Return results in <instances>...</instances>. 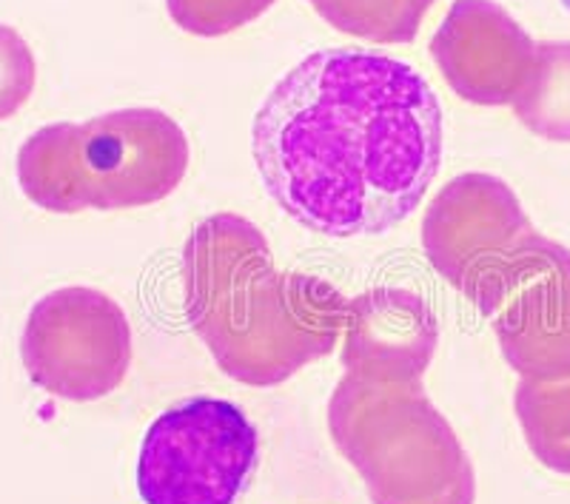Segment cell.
<instances>
[{
  "label": "cell",
  "instance_id": "7",
  "mask_svg": "<svg viewBox=\"0 0 570 504\" xmlns=\"http://www.w3.org/2000/svg\"><path fill=\"white\" fill-rule=\"evenodd\" d=\"M471 303L491 317L505 363L522 379L570 376V251L531 231Z\"/></svg>",
  "mask_w": 570,
  "mask_h": 504
},
{
  "label": "cell",
  "instance_id": "1",
  "mask_svg": "<svg viewBox=\"0 0 570 504\" xmlns=\"http://www.w3.org/2000/svg\"><path fill=\"white\" fill-rule=\"evenodd\" d=\"M442 106L414 66L363 49L299 60L254 115L252 155L268 197L323 237L385 234L436 180Z\"/></svg>",
  "mask_w": 570,
  "mask_h": 504
},
{
  "label": "cell",
  "instance_id": "3",
  "mask_svg": "<svg viewBox=\"0 0 570 504\" xmlns=\"http://www.w3.org/2000/svg\"><path fill=\"white\" fill-rule=\"evenodd\" d=\"M188 162V137L175 117L120 109L35 131L18 151V182L43 211H124L175 195Z\"/></svg>",
  "mask_w": 570,
  "mask_h": 504
},
{
  "label": "cell",
  "instance_id": "10",
  "mask_svg": "<svg viewBox=\"0 0 570 504\" xmlns=\"http://www.w3.org/2000/svg\"><path fill=\"white\" fill-rule=\"evenodd\" d=\"M440 343L434 308L405 288H371L345 305V374L380 382H422Z\"/></svg>",
  "mask_w": 570,
  "mask_h": 504
},
{
  "label": "cell",
  "instance_id": "15",
  "mask_svg": "<svg viewBox=\"0 0 570 504\" xmlns=\"http://www.w3.org/2000/svg\"><path fill=\"white\" fill-rule=\"evenodd\" d=\"M38 63L23 34L0 23V123L18 115L32 98Z\"/></svg>",
  "mask_w": 570,
  "mask_h": 504
},
{
  "label": "cell",
  "instance_id": "6",
  "mask_svg": "<svg viewBox=\"0 0 570 504\" xmlns=\"http://www.w3.org/2000/svg\"><path fill=\"white\" fill-rule=\"evenodd\" d=\"M20 359L29 379L49 396L98 402L115 394L131 368L129 317L98 288H58L29 310Z\"/></svg>",
  "mask_w": 570,
  "mask_h": 504
},
{
  "label": "cell",
  "instance_id": "11",
  "mask_svg": "<svg viewBox=\"0 0 570 504\" xmlns=\"http://www.w3.org/2000/svg\"><path fill=\"white\" fill-rule=\"evenodd\" d=\"M519 123L553 142H570V43H537L533 66L513 100Z\"/></svg>",
  "mask_w": 570,
  "mask_h": 504
},
{
  "label": "cell",
  "instance_id": "14",
  "mask_svg": "<svg viewBox=\"0 0 570 504\" xmlns=\"http://www.w3.org/2000/svg\"><path fill=\"white\" fill-rule=\"evenodd\" d=\"M277 0H166L171 20L197 38H223L266 14Z\"/></svg>",
  "mask_w": 570,
  "mask_h": 504
},
{
  "label": "cell",
  "instance_id": "5",
  "mask_svg": "<svg viewBox=\"0 0 570 504\" xmlns=\"http://www.w3.org/2000/svg\"><path fill=\"white\" fill-rule=\"evenodd\" d=\"M257 427L228 399L195 396L149 425L137 459L142 504H234L257 467Z\"/></svg>",
  "mask_w": 570,
  "mask_h": 504
},
{
  "label": "cell",
  "instance_id": "4",
  "mask_svg": "<svg viewBox=\"0 0 570 504\" xmlns=\"http://www.w3.org/2000/svg\"><path fill=\"white\" fill-rule=\"evenodd\" d=\"M331 439L374 504H473L476 473L422 382L345 374L328 402Z\"/></svg>",
  "mask_w": 570,
  "mask_h": 504
},
{
  "label": "cell",
  "instance_id": "8",
  "mask_svg": "<svg viewBox=\"0 0 570 504\" xmlns=\"http://www.w3.org/2000/svg\"><path fill=\"white\" fill-rule=\"evenodd\" d=\"M531 231V220L505 180L468 171L428 206L422 246L440 277L471 299Z\"/></svg>",
  "mask_w": 570,
  "mask_h": 504
},
{
  "label": "cell",
  "instance_id": "12",
  "mask_svg": "<svg viewBox=\"0 0 570 504\" xmlns=\"http://www.w3.org/2000/svg\"><path fill=\"white\" fill-rule=\"evenodd\" d=\"M528 447L548 471L570 476V376L522 379L513 396Z\"/></svg>",
  "mask_w": 570,
  "mask_h": 504
},
{
  "label": "cell",
  "instance_id": "9",
  "mask_svg": "<svg viewBox=\"0 0 570 504\" xmlns=\"http://www.w3.org/2000/svg\"><path fill=\"white\" fill-rule=\"evenodd\" d=\"M533 55L531 34L493 0H454L431 40L445 83L473 106H511Z\"/></svg>",
  "mask_w": 570,
  "mask_h": 504
},
{
  "label": "cell",
  "instance_id": "13",
  "mask_svg": "<svg viewBox=\"0 0 570 504\" xmlns=\"http://www.w3.org/2000/svg\"><path fill=\"white\" fill-rule=\"evenodd\" d=\"M314 12L351 38L411 43L436 0H308Z\"/></svg>",
  "mask_w": 570,
  "mask_h": 504
},
{
  "label": "cell",
  "instance_id": "2",
  "mask_svg": "<svg viewBox=\"0 0 570 504\" xmlns=\"http://www.w3.org/2000/svg\"><path fill=\"white\" fill-rule=\"evenodd\" d=\"M186 319L234 382L274 388L337 348L348 299L312 274L277 271L254 223L214 214L180 263Z\"/></svg>",
  "mask_w": 570,
  "mask_h": 504
}]
</instances>
